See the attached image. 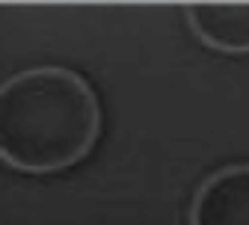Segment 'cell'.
I'll return each mask as SVG.
<instances>
[{
	"instance_id": "1",
	"label": "cell",
	"mask_w": 249,
	"mask_h": 225,
	"mask_svg": "<svg viewBox=\"0 0 249 225\" xmlns=\"http://www.w3.org/2000/svg\"><path fill=\"white\" fill-rule=\"evenodd\" d=\"M104 107L92 83L69 66H33L0 83V160L21 175L48 178L95 151Z\"/></svg>"
},
{
	"instance_id": "2",
	"label": "cell",
	"mask_w": 249,
	"mask_h": 225,
	"mask_svg": "<svg viewBox=\"0 0 249 225\" xmlns=\"http://www.w3.org/2000/svg\"><path fill=\"white\" fill-rule=\"evenodd\" d=\"M187 225H249V160L226 163L199 181Z\"/></svg>"
},
{
	"instance_id": "3",
	"label": "cell",
	"mask_w": 249,
	"mask_h": 225,
	"mask_svg": "<svg viewBox=\"0 0 249 225\" xmlns=\"http://www.w3.org/2000/svg\"><path fill=\"white\" fill-rule=\"evenodd\" d=\"M184 21L208 51L249 56V3H187Z\"/></svg>"
}]
</instances>
